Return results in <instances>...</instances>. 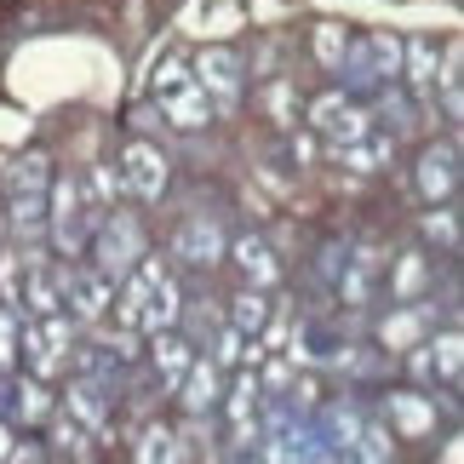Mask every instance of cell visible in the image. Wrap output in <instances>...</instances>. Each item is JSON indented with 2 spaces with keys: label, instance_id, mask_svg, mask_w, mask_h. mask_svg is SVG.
Instances as JSON below:
<instances>
[{
  "label": "cell",
  "instance_id": "obj_1",
  "mask_svg": "<svg viewBox=\"0 0 464 464\" xmlns=\"http://www.w3.org/2000/svg\"><path fill=\"white\" fill-rule=\"evenodd\" d=\"M75 344L69 338V321L52 310V315H34L29 327H24V350H29V367L41 372V379H58L63 372V350Z\"/></svg>",
  "mask_w": 464,
  "mask_h": 464
},
{
  "label": "cell",
  "instance_id": "obj_2",
  "mask_svg": "<svg viewBox=\"0 0 464 464\" xmlns=\"http://www.w3.org/2000/svg\"><path fill=\"white\" fill-rule=\"evenodd\" d=\"M138 258H144V236H138V224L127 212H115V218L98 229V270L121 281V276H132Z\"/></svg>",
  "mask_w": 464,
  "mask_h": 464
},
{
  "label": "cell",
  "instance_id": "obj_3",
  "mask_svg": "<svg viewBox=\"0 0 464 464\" xmlns=\"http://www.w3.org/2000/svg\"><path fill=\"white\" fill-rule=\"evenodd\" d=\"M189 75H195V86H201L207 98H218V103H236L241 98V58H236V52H224V46H207L201 58L189 63Z\"/></svg>",
  "mask_w": 464,
  "mask_h": 464
},
{
  "label": "cell",
  "instance_id": "obj_4",
  "mask_svg": "<svg viewBox=\"0 0 464 464\" xmlns=\"http://www.w3.org/2000/svg\"><path fill=\"white\" fill-rule=\"evenodd\" d=\"M121 184L138 201H160L167 195V155L150 150V144H127V155H121Z\"/></svg>",
  "mask_w": 464,
  "mask_h": 464
},
{
  "label": "cell",
  "instance_id": "obj_5",
  "mask_svg": "<svg viewBox=\"0 0 464 464\" xmlns=\"http://www.w3.org/2000/svg\"><path fill=\"white\" fill-rule=\"evenodd\" d=\"M52 236H58L63 253L86 246V201H81L75 178H58V189H52Z\"/></svg>",
  "mask_w": 464,
  "mask_h": 464
},
{
  "label": "cell",
  "instance_id": "obj_6",
  "mask_svg": "<svg viewBox=\"0 0 464 464\" xmlns=\"http://www.w3.org/2000/svg\"><path fill=\"white\" fill-rule=\"evenodd\" d=\"M310 127H315V132H327L333 144H350V138H362V132H367V115L355 110L344 92H327V98H315V103H310Z\"/></svg>",
  "mask_w": 464,
  "mask_h": 464
},
{
  "label": "cell",
  "instance_id": "obj_7",
  "mask_svg": "<svg viewBox=\"0 0 464 464\" xmlns=\"http://www.w3.org/2000/svg\"><path fill=\"white\" fill-rule=\"evenodd\" d=\"M344 63L355 69V81H384V75L401 69V41H396V34H367L362 46L344 52Z\"/></svg>",
  "mask_w": 464,
  "mask_h": 464
},
{
  "label": "cell",
  "instance_id": "obj_8",
  "mask_svg": "<svg viewBox=\"0 0 464 464\" xmlns=\"http://www.w3.org/2000/svg\"><path fill=\"white\" fill-rule=\"evenodd\" d=\"M172 253L184 264H218L224 258V229L218 218H207V212H195V218H184V229H178Z\"/></svg>",
  "mask_w": 464,
  "mask_h": 464
},
{
  "label": "cell",
  "instance_id": "obj_9",
  "mask_svg": "<svg viewBox=\"0 0 464 464\" xmlns=\"http://www.w3.org/2000/svg\"><path fill=\"white\" fill-rule=\"evenodd\" d=\"M459 189V150L453 144H436L419 155V195L424 201H448Z\"/></svg>",
  "mask_w": 464,
  "mask_h": 464
},
{
  "label": "cell",
  "instance_id": "obj_10",
  "mask_svg": "<svg viewBox=\"0 0 464 464\" xmlns=\"http://www.w3.org/2000/svg\"><path fill=\"white\" fill-rule=\"evenodd\" d=\"M63 298H69V310H75L81 321H98L103 304H110V276L103 270H75L63 281Z\"/></svg>",
  "mask_w": 464,
  "mask_h": 464
},
{
  "label": "cell",
  "instance_id": "obj_11",
  "mask_svg": "<svg viewBox=\"0 0 464 464\" xmlns=\"http://www.w3.org/2000/svg\"><path fill=\"white\" fill-rule=\"evenodd\" d=\"M178 390H184V396H178V401H184V413H195V419H201L207 413V407L212 401H218V362H195V355H189V367H184V379H178Z\"/></svg>",
  "mask_w": 464,
  "mask_h": 464
},
{
  "label": "cell",
  "instance_id": "obj_12",
  "mask_svg": "<svg viewBox=\"0 0 464 464\" xmlns=\"http://www.w3.org/2000/svg\"><path fill=\"white\" fill-rule=\"evenodd\" d=\"M160 103H167V121H172V127H184V132H195V127H207V121H212V98L195 81L178 86V92H167Z\"/></svg>",
  "mask_w": 464,
  "mask_h": 464
},
{
  "label": "cell",
  "instance_id": "obj_13",
  "mask_svg": "<svg viewBox=\"0 0 464 464\" xmlns=\"http://www.w3.org/2000/svg\"><path fill=\"white\" fill-rule=\"evenodd\" d=\"M236 264H241V276H246V287H276V276H281V264H276V253L264 241H236Z\"/></svg>",
  "mask_w": 464,
  "mask_h": 464
},
{
  "label": "cell",
  "instance_id": "obj_14",
  "mask_svg": "<svg viewBox=\"0 0 464 464\" xmlns=\"http://www.w3.org/2000/svg\"><path fill=\"white\" fill-rule=\"evenodd\" d=\"M178 310H184V304H178V287H172V276H167V281H155V287H150V298H144V310H138L132 327L160 333V327H172V321H178Z\"/></svg>",
  "mask_w": 464,
  "mask_h": 464
},
{
  "label": "cell",
  "instance_id": "obj_15",
  "mask_svg": "<svg viewBox=\"0 0 464 464\" xmlns=\"http://www.w3.org/2000/svg\"><path fill=\"white\" fill-rule=\"evenodd\" d=\"M384 419H390V430H401V436H424L436 424V413H430V401H424V396H390L384 401Z\"/></svg>",
  "mask_w": 464,
  "mask_h": 464
},
{
  "label": "cell",
  "instance_id": "obj_16",
  "mask_svg": "<svg viewBox=\"0 0 464 464\" xmlns=\"http://www.w3.org/2000/svg\"><path fill=\"white\" fill-rule=\"evenodd\" d=\"M390 150H396V144H390V138H350V144H338V160H344V167L350 172H379V167H390Z\"/></svg>",
  "mask_w": 464,
  "mask_h": 464
},
{
  "label": "cell",
  "instance_id": "obj_17",
  "mask_svg": "<svg viewBox=\"0 0 464 464\" xmlns=\"http://www.w3.org/2000/svg\"><path fill=\"white\" fill-rule=\"evenodd\" d=\"M264 321H270V298H264V287H246L236 304H229V327H236L241 338H258Z\"/></svg>",
  "mask_w": 464,
  "mask_h": 464
},
{
  "label": "cell",
  "instance_id": "obj_18",
  "mask_svg": "<svg viewBox=\"0 0 464 464\" xmlns=\"http://www.w3.org/2000/svg\"><path fill=\"white\" fill-rule=\"evenodd\" d=\"M184 367H189V344H184V338H172L167 327H160V333H155V372H160V379H167V384L178 390Z\"/></svg>",
  "mask_w": 464,
  "mask_h": 464
},
{
  "label": "cell",
  "instance_id": "obj_19",
  "mask_svg": "<svg viewBox=\"0 0 464 464\" xmlns=\"http://www.w3.org/2000/svg\"><path fill=\"white\" fill-rule=\"evenodd\" d=\"M253 413H258V379H253V372H241L236 390H229V419H236V436L241 441L253 436Z\"/></svg>",
  "mask_w": 464,
  "mask_h": 464
},
{
  "label": "cell",
  "instance_id": "obj_20",
  "mask_svg": "<svg viewBox=\"0 0 464 464\" xmlns=\"http://www.w3.org/2000/svg\"><path fill=\"white\" fill-rule=\"evenodd\" d=\"M401 58H407V81H413V92H436V46L413 41V46H401Z\"/></svg>",
  "mask_w": 464,
  "mask_h": 464
},
{
  "label": "cell",
  "instance_id": "obj_21",
  "mask_svg": "<svg viewBox=\"0 0 464 464\" xmlns=\"http://www.w3.org/2000/svg\"><path fill=\"white\" fill-rule=\"evenodd\" d=\"M6 184H12V195L46 189V155H17V160H6Z\"/></svg>",
  "mask_w": 464,
  "mask_h": 464
},
{
  "label": "cell",
  "instance_id": "obj_22",
  "mask_svg": "<svg viewBox=\"0 0 464 464\" xmlns=\"http://www.w3.org/2000/svg\"><path fill=\"white\" fill-rule=\"evenodd\" d=\"M424 281H430V264H424V253H407V258H401V270L390 276V293H396V298H419V293H424Z\"/></svg>",
  "mask_w": 464,
  "mask_h": 464
},
{
  "label": "cell",
  "instance_id": "obj_23",
  "mask_svg": "<svg viewBox=\"0 0 464 464\" xmlns=\"http://www.w3.org/2000/svg\"><path fill=\"white\" fill-rule=\"evenodd\" d=\"M464 344H459V333H441V338H430V362H436V372L448 384H459V367H464V355H459Z\"/></svg>",
  "mask_w": 464,
  "mask_h": 464
},
{
  "label": "cell",
  "instance_id": "obj_24",
  "mask_svg": "<svg viewBox=\"0 0 464 464\" xmlns=\"http://www.w3.org/2000/svg\"><path fill=\"white\" fill-rule=\"evenodd\" d=\"M344 52H350V34L338 29V24H321L315 29V58L327 63V69H344Z\"/></svg>",
  "mask_w": 464,
  "mask_h": 464
},
{
  "label": "cell",
  "instance_id": "obj_25",
  "mask_svg": "<svg viewBox=\"0 0 464 464\" xmlns=\"http://www.w3.org/2000/svg\"><path fill=\"white\" fill-rule=\"evenodd\" d=\"M390 441H396V430H390V424H362L350 448L362 453V459H390Z\"/></svg>",
  "mask_w": 464,
  "mask_h": 464
},
{
  "label": "cell",
  "instance_id": "obj_26",
  "mask_svg": "<svg viewBox=\"0 0 464 464\" xmlns=\"http://www.w3.org/2000/svg\"><path fill=\"white\" fill-rule=\"evenodd\" d=\"M69 407H75V419H81V424L103 430V396H98V384H75V390H69Z\"/></svg>",
  "mask_w": 464,
  "mask_h": 464
},
{
  "label": "cell",
  "instance_id": "obj_27",
  "mask_svg": "<svg viewBox=\"0 0 464 464\" xmlns=\"http://www.w3.org/2000/svg\"><path fill=\"white\" fill-rule=\"evenodd\" d=\"M12 224H17V229H41V224H46V201H41V189L12 195Z\"/></svg>",
  "mask_w": 464,
  "mask_h": 464
},
{
  "label": "cell",
  "instance_id": "obj_28",
  "mask_svg": "<svg viewBox=\"0 0 464 464\" xmlns=\"http://www.w3.org/2000/svg\"><path fill=\"white\" fill-rule=\"evenodd\" d=\"M195 75H189V63L184 58H160V69H155V92L167 98V92H178V86H189Z\"/></svg>",
  "mask_w": 464,
  "mask_h": 464
},
{
  "label": "cell",
  "instance_id": "obj_29",
  "mask_svg": "<svg viewBox=\"0 0 464 464\" xmlns=\"http://www.w3.org/2000/svg\"><path fill=\"white\" fill-rule=\"evenodd\" d=\"M419 333H424V310H401V315L384 321V338H390V344H407V338H419Z\"/></svg>",
  "mask_w": 464,
  "mask_h": 464
},
{
  "label": "cell",
  "instance_id": "obj_30",
  "mask_svg": "<svg viewBox=\"0 0 464 464\" xmlns=\"http://www.w3.org/2000/svg\"><path fill=\"white\" fill-rule=\"evenodd\" d=\"M58 298H63V293L52 287L46 276H29V310H34V315H52V310H63Z\"/></svg>",
  "mask_w": 464,
  "mask_h": 464
},
{
  "label": "cell",
  "instance_id": "obj_31",
  "mask_svg": "<svg viewBox=\"0 0 464 464\" xmlns=\"http://www.w3.org/2000/svg\"><path fill=\"white\" fill-rule=\"evenodd\" d=\"M0 293L6 304H24V258H0Z\"/></svg>",
  "mask_w": 464,
  "mask_h": 464
},
{
  "label": "cell",
  "instance_id": "obj_32",
  "mask_svg": "<svg viewBox=\"0 0 464 464\" xmlns=\"http://www.w3.org/2000/svg\"><path fill=\"white\" fill-rule=\"evenodd\" d=\"M17 407H24V424H34V419H46V390L41 384H17Z\"/></svg>",
  "mask_w": 464,
  "mask_h": 464
},
{
  "label": "cell",
  "instance_id": "obj_33",
  "mask_svg": "<svg viewBox=\"0 0 464 464\" xmlns=\"http://www.w3.org/2000/svg\"><path fill=\"white\" fill-rule=\"evenodd\" d=\"M92 195H98V207H115V195H121V172L92 167Z\"/></svg>",
  "mask_w": 464,
  "mask_h": 464
},
{
  "label": "cell",
  "instance_id": "obj_34",
  "mask_svg": "<svg viewBox=\"0 0 464 464\" xmlns=\"http://www.w3.org/2000/svg\"><path fill=\"white\" fill-rule=\"evenodd\" d=\"M17 362V321H12V310L0 315V367H12Z\"/></svg>",
  "mask_w": 464,
  "mask_h": 464
},
{
  "label": "cell",
  "instance_id": "obj_35",
  "mask_svg": "<svg viewBox=\"0 0 464 464\" xmlns=\"http://www.w3.org/2000/svg\"><path fill=\"white\" fill-rule=\"evenodd\" d=\"M178 448H172V430H150L144 436V448H138V459H172Z\"/></svg>",
  "mask_w": 464,
  "mask_h": 464
},
{
  "label": "cell",
  "instance_id": "obj_36",
  "mask_svg": "<svg viewBox=\"0 0 464 464\" xmlns=\"http://www.w3.org/2000/svg\"><path fill=\"white\" fill-rule=\"evenodd\" d=\"M218 362H229V367H236V362H246V338H241L236 327H229V333L218 338Z\"/></svg>",
  "mask_w": 464,
  "mask_h": 464
},
{
  "label": "cell",
  "instance_id": "obj_37",
  "mask_svg": "<svg viewBox=\"0 0 464 464\" xmlns=\"http://www.w3.org/2000/svg\"><path fill=\"white\" fill-rule=\"evenodd\" d=\"M58 448H63V453H86V430H81L75 419H69V424H58Z\"/></svg>",
  "mask_w": 464,
  "mask_h": 464
},
{
  "label": "cell",
  "instance_id": "obj_38",
  "mask_svg": "<svg viewBox=\"0 0 464 464\" xmlns=\"http://www.w3.org/2000/svg\"><path fill=\"white\" fill-rule=\"evenodd\" d=\"M270 110L281 115V127L293 121V115H287V110H293V86H287V81H276V86H270Z\"/></svg>",
  "mask_w": 464,
  "mask_h": 464
},
{
  "label": "cell",
  "instance_id": "obj_39",
  "mask_svg": "<svg viewBox=\"0 0 464 464\" xmlns=\"http://www.w3.org/2000/svg\"><path fill=\"white\" fill-rule=\"evenodd\" d=\"M0 459H12V436H6V424H0Z\"/></svg>",
  "mask_w": 464,
  "mask_h": 464
}]
</instances>
